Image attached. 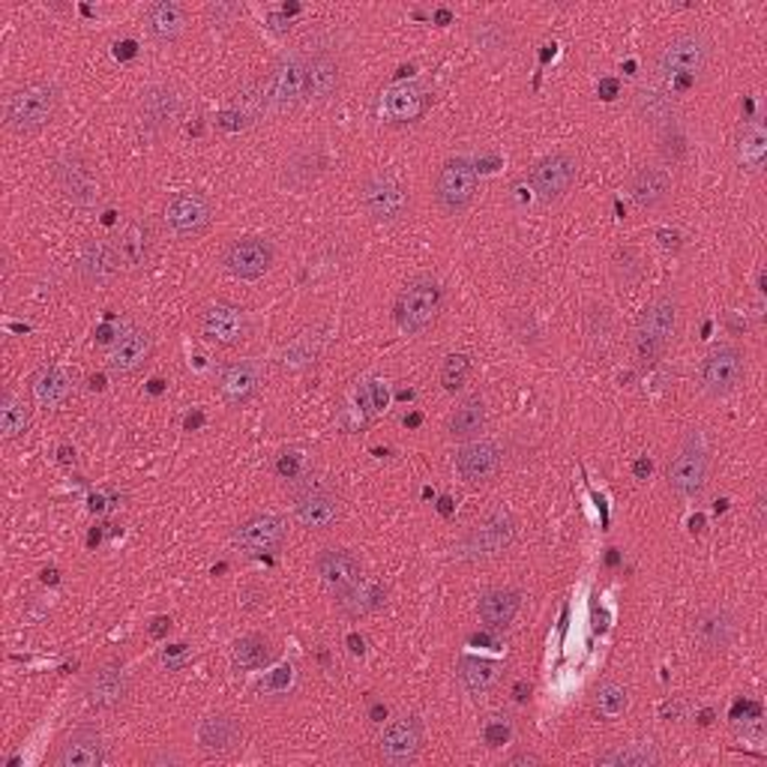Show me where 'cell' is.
<instances>
[{
	"mask_svg": "<svg viewBox=\"0 0 767 767\" xmlns=\"http://www.w3.org/2000/svg\"><path fill=\"white\" fill-rule=\"evenodd\" d=\"M58 105H61V91L54 81H31L7 93L3 123L19 135H33L54 121Z\"/></svg>",
	"mask_w": 767,
	"mask_h": 767,
	"instance_id": "1",
	"label": "cell"
},
{
	"mask_svg": "<svg viewBox=\"0 0 767 767\" xmlns=\"http://www.w3.org/2000/svg\"><path fill=\"white\" fill-rule=\"evenodd\" d=\"M677 321H681V306H677L675 294H659L645 306V313L638 318L636 339H633L642 364H654L666 354L677 334Z\"/></svg>",
	"mask_w": 767,
	"mask_h": 767,
	"instance_id": "2",
	"label": "cell"
},
{
	"mask_svg": "<svg viewBox=\"0 0 767 767\" xmlns=\"http://www.w3.org/2000/svg\"><path fill=\"white\" fill-rule=\"evenodd\" d=\"M264 100L267 112L292 114L306 102V58L304 54H283L273 63V70L264 79Z\"/></svg>",
	"mask_w": 767,
	"mask_h": 767,
	"instance_id": "3",
	"label": "cell"
},
{
	"mask_svg": "<svg viewBox=\"0 0 767 767\" xmlns=\"http://www.w3.org/2000/svg\"><path fill=\"white\" fill-rule=\"evenodd\" d=\"M707 477H710V450L702 432L693 429L668 464V489L677 498H698L705 492Z\"/></svg>",
	"mask_w": 767,
	"mask_h": 767,
	"instance_id": "4",
	"label": "cell"
},
{
	"mask_svg": "<svg viewBox=\"0 0 767 767\" xmlns=\"http://www.w3.org/2000/svg\"><path fill=\"white\" fill-rule=\"evenodd\" d=\"M441 300H444V292H441L438 279L417 276V279L405 285L399 300H396V321H399L405 334H423L441 313Z\"/></svg>",
	"mask_w": 767,
	"mask_h": 767,
	"instance_id": "5",
	"label": "cell"
},
{
	"mask_svg": "<svg viewBox=\"0 0 767 767\" xmlns=\"http://www.w3.org/2000/svg\"><path fill=\"white\" fill-rule=\"evenodd\" d=\"M710 54H714V45L702 33H684L659 51L656 58V75L659 79H696L710 67Z\"/></svg>",
	"mask_w": 767,
	"mask_h": 767,
	"instance_id": "6",
	"label": "cell"
},
{
	"mask_svg": "<svg viewBox=\"0 0 767 767\" xmlns=\"http://www.w3.org/2000/svg\"><path fill=\"white\" fill-rule=\"evenodd\" d=\"M515 540V522L507 510H498L480 525L471 528L462 536V543L456 545V555L468 558V561H485V558L504 555Z\"/></svg>",
	"mask_w": 767,
	"mask_h": 767,
	"instance_id": "7",
	"label": "cell"
},
{
	"mask_svg": "<svg viewBox=\"0 0 767 767\" xmlns=\"http://www.w3.org/2000/svg\"><path fill=\"white\" fill-rule=\"evenodd\" d=\"M477 186H480V174H477L474 162L456 156V160H447L434 174V202L447 213H462L477 198Z\"/></svg>",
	"mask_w": 767,
	"mask_h": 767,
	"instance_id": "8",
	"label": "cell"
},
{
	"mask_svg": "<svg viewBox=\"0 0 767 767\" xmlns=\"http://www.w3.org/2000/svg\"><path fill=\"white\" fill-rule=\"evenodd\" d=\"M702 387L707 396H728L735 393L744 375H747V354L740 351L737 345H714L707 357L702 360Z\"/></svg>",
	"mask_w": 767,
	"mask_h": 767,
	"instance_id": "9",
	"label": "cell"
},
{
	"mask_svg": "<svg viewBox=\"0 0 767 767\" xmlns=\"http://www.w3.org/2000/svg\"><path fill=\"white\" fill-rule=\"evenodd\" d=\"M360 202H364L366 213L378 223H396L411 207V195L390 174H372V177H366L364 190H360Z\"/></svg>",
	"mask_w": 767,
	"mask_h": 767,
	"instance_id": "10",
	"label": "cell"
},
{
	"mask_svg": "<svg viewBox=\"0 0 767 767\" xmlns=\"http://www.w3.org/2000/svg\"><path fill=\"white\" fill-rule=\"evenodd\" d=\"M213 223V202L204 192H177L165 207V225L168 232L192 241L202 237Z\"/></svg>",
	"mask_w": 767,
	"mask_h": 767,
	"instance_id": "11",
	"label": "cell"
},
{
	"mask_svg": "<svg viewBox=\"0 0 767 767\" xmlns=\"http://www.w3.org/2000/svg\"><path fill=\"white\" fill-rule=\"evenodd\" d=\"M575 177H579V162L573 153L564 151L549 153L531 168V186H534L536 198L545 204L564 198L566 192L573 190Z\"/></svg>",
	"mask_w": 767,
	"mask_h": 767,
	"instance_id": "12",
	"label": "cell"
},
{
	"mask_svg": "<svg viewBox=\"0 0 767 767\" xmlns=\"http://www.w3.org/2000/svg\"><path fill=\"white\" fill-rule=\"evenodd\" d=\"M288 536V525L283 515L276 513H255L234 531V543L241 545L246 555H267L276 552Z\"/></svg>",
	"mask_w": 767,
	"mask_h": 767,
	"instance_id": "13",
	"label": "cell"
},
{
	"mask_svg": "<svg viewBox=\"0 0 767 767\" xmlns=\"http://www.w3.org/2000/svg\"><path fill=\"white\" fill-rule=\"evenodd\" d=\"M198 330L211 345H219V348H232V345H241L246 339V330H249V321H246V313L241 306L232 304H213L204 309L202 321H198Z\"/></svg>",
	"mask_w": 767,
	"mask_h": 767,
	"instance_id": "14",
	"label": "cell"
},
{
	"mask_svg": "<svg viewBox=\"0 0 767 767\" xmlns=\"http://www.w3.org/2000/svg\"><path fill=\"white\" fill-rule=\"evenodd\" d=\"M423 749V723L417 717L393 719L381 735V756L390 765H411Z\"/></svg>",
	"mask_w": 767,
	"mask_h": 767,
	"instance_id": "15",
	"label": "cell"
},
{
	"mask_svg": "<svg viewBox=\"0 0 767 767\" xmlns=\"http://www.w3.org/2000/svg\"><path fill=\"white\" fill-rule=\"evenodd\" d=\"M225 270L237 276V279H258L270 270L273 246L264 237H243L234 241L223 255Z\"/></svg>",
	"mask_w": 767,
	"mask_h": 767,
	"instance_id": "16",
	"label": "cell"
},
{
	"mask_svg": "<svg viewBox=\"0 0 767 767\" xmlns=\"http://www.w3.org/2000/svg\"><path fill=\"white\" fill-rule=\"evenodd\" d=\"M501 456L504 453H501V447H498L495 441H489V438H474V441H468V444L459 450V456H456V471H459V477H462L464 483H489V480L498 474V468H501Z\"/></svg>",
	"mask_w": 767,
	"mask_h": 767,
	"instance_id": "17",
	"label": "cell"
},
{
	"mask_svg": "<svg viewBox=\"0 0 767 767\" xmlns=\"http://www.w3.org/2000/svg\"><path fill=\"white\" fill-rule=\"evenodd\" d=\"M262 366L255 360H237V364H228L219 372L216 387H219L223 402H228L232 408H241V405H249L255 396L262 393Z\"/></svg>",
	"mask_w": 767,
	"mask_h": 767,
	"instance_id": "18",
	"label": "cell"
},
{
	"mask_svg": "<svg viewBox=\"0 0 767 767\" xmlns=\"http://www.w3.org/2000/svg\"><path fill=\"white\" fill-rule=\"evenodd\" d=\"M339 88H342V63L334 51L321 49L313 58H306V100H334Z\"/></svg>",
	"mask_w": 767,
	"mask_h": 767,
	"instance_id": "19",
	"label": "cell"
},
{
	"mask_svg": "<svg viewBox=\"0 0 767 767\" xmlns=\"http://www.w3.org/2000/svg\"><path fill=\"white\" fill-rule=\"evenodd\" d=\"M429 109V91L417 81H402L384 91L381 112L390 123H415L420 121Z\"/></svg>",
	"mask_w": 767,
	"mask_h": 767,
	"instance_id": "20",
	"label": "cell"
},
{
	"mask_svg": "<svg viewBox=\"0 0 767 767\" xmlns=\"http://www.w3.org/2000/svg\"><path fill=\"white\" fill-rule=\"evenodd\" d=\"M105 761V744L96 728H75L63 737L54 753L58 767H100Z\"/></svg>",
	"mask_w": 767,
	"mask_h": 767,
	"instance_id": "21",
	"label": "cell"
},
{
	"mask_svg": "<svg viewBox=\"0 0 767 767\" xmlns=\"http://www.w3.org/2000/svg\"><path fill=\"white\" fill-rule=\"evenodd\" d=\"M315 566H318L321 582L330 587L336 600L360 582V561L348 549H324L321 555L315 558Z\"/></svg>",
	"mask_w": 767,
	"mask_h": 767,
	"instance_id": "22",
	"label": "cell"
},
{
	"mask_svg": "<svg viewBox=\"0 0 767 767\" xmlns=\"http://www.w3.org/2000/svg\"><path fill=\"white\" fill-rule=\"evenodd\" d=\"M123 258L117 253V243L91 241L79 255V276L88 285H109L121 273Z\"/></svg>",
	"mask_w": 767,
	"mask_h": 767,
	"instance_id": "23",
	"label": "cell"
},
{
	"mask_svg": "<svg viewBox=\"0 0 767 767\" xmlns=\"http://www.w3.org/2000/svg\"><path fill=\"white\" fill-rule=\"evenodd\" d=\"M139 114H142V123L151 132L168 130L181 114V96H177L172 84H151V88L142 91Z\"/></svg>",
	"mask_w": 767,
	"mask_h": 767,
	"instance_id": "24",
	"label": "cell"
},
{
	"mask_svg": "<svg viewBox=\"0 0 767 767\" xmlns=\"http://www.w3.org/2000/svg\"><path fill=\"white\" fill-rule=\"evenodd\" d=\"M737 633V617L726 606L707 609L696 621V642L705 654H723L732 647Z\"/></svg>",
	"mask_w": 767,
	"mask_h": 767,
	"instance_id": "25",
	"label": "cell"
},
{
	"mask_svg": "<svg viewBox=\"0 0 767 767\" xmlns=\"http://www.w3.org/2000/svg\"><path fill=\"white\" fill-rule=\"evenodd\" d=\"M151 351H153L151 334H147V330H139V327H132V330H126V334L114 342L105 366H109L114 375H132V372H139V369L151 360Z\"/></svg>",
	"mask_w": 767,
	"mask_h": 767,
	"instance_id": "26",
	"label": "cell"
},
{
	"mask_svg": "<svg viewBox=\"0 0 767 767\" xmlns=\"http://www.w3.org/2000/svg\"><path fill=\"white\" fill-rule=\"evenodd\" d=\"M294 515L309 531H327L339 522V501L324 489H306L294 498Z\"/></svg>",
	"mask_w": 767,
	"mask_h": 767,
	"instance_id": "27",
	"label": "cell"
},
{
	"mask_svg": "<svg viewBox=\"0 0 767 767\" xmlns=\"http://www.w3.org/2000/svg\"><path fill=\"white\" fill-rule=\"evenodd\" d=\"M144 28L151 33V40L172 45L186 31V10L174 0H153L144 7Z\"/></svg>",
	"mask_w": 767,
	"mask_h": 767,
	"instance_id": "28",
	"label": "cell"
},
{
	"mask_svg": "<svg viewBox=\"0 0 767 767\" xmlns=\"http://www.w3.org/2000/svg\"><path fill=\"white\" fill-rule=\"evenodd\" d=\"M633 112L642 123L663 130L668 123H677V100L675 93L654 88V84H642L633 93Z\"/></svg>",
	"mask_w": 767,
	"mask_h": 767,
	"instance_id": "29",
	"label": "cell"
},
{
	"mask_svg": "<svg viewBox=\"0 0 767 767\" xmlns=\"http://www.w3.org/2000/svg\"><path fill=\"white\" fill-rule=\"evenodd\" d=\"M668 195H672V177H668L666 168L642 165L630 177V198L638 211H654V207L668 202Z\"/></svg>",
	"mask_w": 767,
	"mask_h": 767,
	"instance_id": "30",
	"label": "cell"
},
{
	"mask_svg": "<svg viewBox=\"0 0 767 767\" xmlns=\"http://www.w3.org/2000/svg\"><path fill=\"white\" fill-rule=\"evenodd\" d=\"M54 177H58V186L63 190L67 198H72L75 204H93L100 198V192L93 186L91 172L88 165H81L79 156H63L58 165H54Z\"/></svg>",
	"mask_w": 767,
	"mask_h": 767,
	"instance_id": "31",
	"label": "cell"
},
{
	"mask_svg": "<svg viewBox=\"0 0 767 767\" xmlns=\"http://www.w3.org/2000/svg\"><path fill=\"white\" fill-rule=\"evenodd\" d=\"M519 606H522V596L515 594L513 587H492L480 596V617L492 630H507L519 615Z\"/></svg>",
	"mask_w": 767,
	"mask_h": 767,
	"instance_id": "32",
	"label": "cell"
},
{
	"mask_svg": "<svg viewBox=\"0 0 767 767\" xmlns=\"http://www.w3.org/2000/svg\"><path fill=\"white\" fill-rule=\"evenodd\" d=\"M485 429V405L480 396L459 402L453 415L447 417V434L453 441H474Z\"/></svg>",
	"mask_w": 767,
	"mask_h": 767,
	"instance_id": "33",
	"label": "cell"
},
{
	"mask_svg": "<svg viewBox=\"0 0 767 767\" xmlns=\"http://www.w3.org/2000/svg\"><path fill=\"white\" fill-rule=\"evenodd\" d=\"M123 696H126V675L121 666H102L88 684V702L100 710L121 705Z\"/></svg>",
	"mask_w": 767,
	"mask_h": 767,
	"instance_id": "34",
	"label": "cell"
},
{
	"mask_svg": "<svg viewBox=\"0 0 767 767\" xmlns=\"http://www.w3.org/2000/svg\"><path fill=\"white\" fill-rule=\"evenodd\" d=\"M151 243H153V232L147 219H132L123 228L121 241H117V253H121L123 264L126 267H142L151 255Z\"/></svg>",
	"mask_w": 767,
	"mask_h": 767,
	"instance_id": "35",
	"label": "cell"
},
{
	"mask_svg": "<svg viewBox=\"0 0 767 767\" xmlns=\"http://www.w3.org/2000/svg\"><path fill=\"white\" fill-rule=\"evenodd\" d=\"M237 740H241V726L232 717H225V714L207 717L198 726V744L207 753H228Z\"/></svg>",
	"mask_w": 767,
	"mask_h": 767,
	"instance_id": "36",
	"label": "cell"
},
{
	"mask_svg": "<svg viewBox=\"0 0 767 767\" xmlns=\"http://www.w3.org/2000/svg\"><path fill=\"white\" fill-rule=\"evenodd\" d=\"M767 156V130L761 121H749L737 139V162L747 172H761Z\"/></svg>",
	"mask_w": 767,
	"mask_h": 767,
	"instance_id": "37",
	"label": "cell"
},
{
	"mask_svg": "<svg viewBox=\"0 0 767 767\" xmlns=\"http://www.w3.org/2000/svg\"><path fill=\"white\" fill-rule=\"evenodd\" d=\"M456 675H459V684H462L471 696H483L492 689L498 677V668L489 663V659H480V656H462L459 666H456Z\"/></svg>",
	"mask_w": 767,
	"mask_h": 767,
	"instance_id": "38",
	"label": "cell"
},
{
	"mask_svg": "<svg viewBox=\"0 0 767 767\" xmlns=\"http://www.w3.org/2000/svg\"><path fill=\"white\" fill-rule=\"evenodd\" d=\"M596 761H600V765H617V767H651V765H659L663 758H659L654 744H626V747L600 753Z\"/></svg>",
	"mask_w": 767,
	"mask_h": 767,
	"instance_id": "39",
	"label": "cell"
},
{
	"mask_svg": "<svg viewBox=\"0 0 767 767\" xmlns=\"http://www.w3.org/2000/svg\"><path fill=\"white\" fill-rule=\"evenodd\" d=\"M232 659L234 666L243 668V672H253V668H262L270 663V645L262 636H243L234 642Z\"/></svg>",
	"mask_w": 767,
	"mask_h": 767,
	"instance_id": "40",
	"label": "cell"
},
{
	"mask_svg": "<svg viewBox=\"0 0 767 767\" xmlns=\"http://www.w3.org/2000/svg\"><path fill=\"white\" fill-rule=\"evenodd\" d=\"M384 603V587L378 585V582H357V585L348 591L345 596H339V606L348 612V615H366V612H372V609H378Z\"/></svg>",
	"mask_w": 767,
	"mask_h": 767,
	"instance_id": "41",
	"label": "cell"
},
{
	"mask_svg": "<svg viewBox=\"0 0 767 767\" xmlns=\"http://www.w3.org/2000/svg\"><path fill=\"white\" fill-rule=\"evenodd\" d=\"M31 423V408L19 396L7 393L0 399V432L3 438H19Z\"/></svg>",
	"mask_w": 767,
	"mask_h": 767,
	"instance_id": "42",
	"label": "cell"
},
{
	"mask_svg": "<svg viewBox=\"0 0 767 767\" xmlns=\"http://www.w3.org/2000/svg\"><path fill=\"white\" fill-rule=\"evenodd\" d=\"M471 37H474V42L485 54H504L513 45V33L501 21H477L474 28H471Z\"/></svg>",
	"mask_w": 767,
	"mask_h": 767,
	"instance_id": "43",
	"label": "cell"
},
{
	"mask_svg": "<svg viewBox=\"0 0 767 767\" xmlns=\"http://www.w3.org/2000/svg\"><path fill=\"white\" fill-rule=\"evenodd\" d=\"M594 707H596V714H600L603 719H617L621 714H624L626 707H630V696H626V689L621 687V684L606 681V684H600V687H596Z\"/></svg>",
	"mask_w": 767,
	"mask_h": 767,
	"instance_id": "44",
	"label": "cell"
},
{
	"mask_svg": "<svg viewBox=\"0 0 767 767\" xmlns=\"http://www.w3.org/2000/svg\"><path fill=\"white\" fill-rule=\"evenodd\" d=\"M264 112H267L264 81H253V84L241 88V93L234 96V114H237L243 123H255Z\"/></svg>",
	"mask_w": 767,
	"mask_h": 767,
	"instance_id": "45",
	"label": "cell"
},
{
	"mask_svg": "<svg viewBox=\"0 0 767 767\" xmlns=\"http://www.w3.org/2000/svg\"><path fill=\"white\" fill-rule=\"evenodd\" d=\"M37 396H40L42 405H61L67 396H70V378L61 372V369H49L37 378Z\"/></svg>",
	"mask_w": 767,
	"mask_h": 767,
	"instance_id": "46",
	"label": "cell"
},
{
	"mask_svg": "<svg viewBox=\"0 0 767 767\" xmlns=\"http://www.w3.org/2000/svg\"><path fill=\"white\" fill-rule=\"evenodd\" d=\"M687 135H684V130L677 126V123H668V126H663V135H659V153H663V160L672 162V165H677V162L687 160Z\"/></svg>",
	"mask_w": 767,
	"mask_h": 767,
	"instance_id": "47",
	"label": "cell"
},
{
	"mask_svg": "<svg viewBox=\"0 0 767 767\" xmlns=\"http://www.w3.org/2000/svg\"><path fill=\"white\" fill-rule=\"evenodd\" d=\"M468 372H471V360L464 357V354H450L444 360V366H441V384H444V390H459L464 384V378H468Z\"/></svg>",
	"mask_w": 767,
	"mask_h": 767,
	"instance_id": "48",
	"label": "cell"
},
{
	"mask_svg": "<svg viewBox=\"0 0 767 767\" xmlns=\"http://www.w3.org/2000/svg\"><path fill=\"white\" fill-rule=\"evenodd\" d=\"M483 740L485 747H504V744H510L513 740V723L507 717H489L483 726Z\"/></svg>",
	"mask_w": 767,
	"mask_h": 767,
	"instance_id": "49",
	"label": "cell"
},
{
	"mask_svg": "<svg viewBox=\"0 0 767 767\" xmlns=\"http://www.w3.org/2000/svg\"><path fill=\"white\" fill-rule=\"evenodd\" d=\"M237 16H243V10L237 3H211V7H207V19H211L213 28H216V24H219V28H228V24H234Z\"/></svg>",
	"mask_w": 767,
	"mask_h": 767,
	"instance_id": "50",
	"label": "cell"
},
{
	"mask_svg": "<svg viewBox=\"0 0 767 767\" xmlns=\"http://www.w3.org/2000/svg\"><path fill=\"white\" fill-rule=\"evenodd\" d=\"M292 677H294L292 666H279L276 672H270V675L264 677L262 693H285V689L292 687Z\"/></svg>",
	"mask_w": 767,
	"mask_h": 767,
	"instance_id": "51",
	"label": "cell"
},
{
	"mask_svg": "<svg viewBox=\"0 0 767 767\" xmlns=\"http://www.w3.org/2000/svg\"><path fill=\"white\" fill-rule=\"evenodd\" d=\"M276 471L283 477H297V471H300V456L297 453H283V459H279V464H276Z\"/></svg>",
	"mask_w": 767,
	"mask_h": 767,
	"instance_id": "52",
	"label": "cell"
},
{
	"mask_svg": "<svg viewBox=\"0 0 767 767\" xmlns=\"http://www.w3.org/2000/svg\"><path fill=\"white\" fill-rule=\"evenodd\" d=\"M507 765H540V756H534V753H519V756L507 758Z\"/></svg>",
	"mask_w": 767,
	"mask_h": 767,
	"instance_id": "53",
	"label": "cell"
},
{
	"mask_svg": "<svg viewBox=\"0 0 767 767\" xmlns=\"http://www.w3.org/2000/svg\"><path fill=\"white\" fill-rule=\"evenodd\" d=\"M600 93H603V100H615V93H617V81H612V79H606L603 84H600Z\"/></svg>",
	"mask_w": 767,
	"mask_h": 767,
	"instance_id": "54",
	"label": "cell"
},
{
	"mask_svg": "<svg viewBox=\"0 0 767 767\" xmlns=\"http://www.w3.org/2000/svg\"><path fill=\"white\" fill-rule=\"evenodd\" d=\"M636 474H638V477L651 474V462H645V459H642V462L636 464Z\"/></svg>",
	"mask_w": 767,
	"mask_h": 767,
	"instance_id": "55",
	"label": "cell"
},
{
	"mask_svg": "<svg viewBox=\"0 0 767 767\" xmlns=\"http://www.w3.org/2000/svg\"><path fill=\"white\" fill-rule=\"evenodd\" d=\"M525 693H528V689H525V684H519V687H515V698H519V702H525Z\"/></svg>",
	"mask_w": 767,
	"mask_h": 767,
	"instance_id": "56",
	"label": "cell"
}]
</instances>
